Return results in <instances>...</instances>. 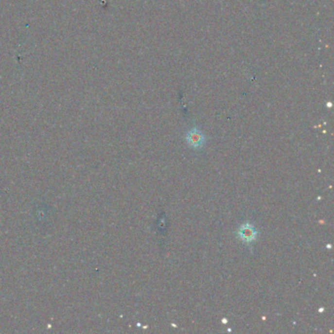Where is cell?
I'll use <instances>...</instances> for the list:
<instances>
[{
	"label": "cell",
	"mask_w": 334,
	"mask_h": 334,
	"mask_svg": "<svg viewBox=\"0 0 334 334\" xmlns=\"http://www.w3.org/2000/svg\"><path fill=\"white\" fill-rule=\"evenodd\" d=\"M187 144L195 149L201 148L204 143H205V138L203 136V133L197 128H192L186 133L185 137Z\"/></svg>",
	"instance_id": "obj_1"
},
{
	"label": "cell",
	"mask_w": 334,
	"mask_h": 334,
	"mask_svg": "<svg viewBox=\"0 0 334 334\" xmlns=\"http://www.w3.org/2000/svg\"><path fill=\"white\" fill-rule=\"evenodd\" d=\"M237 236L238 238L243 241L244 243H247V244H250L252 242H254L257 238V235H258V232L256 230V229L249 225V224H245V225H242L238 230H237Z\"/></svg>",
	"instance_id": "obj_2"
}]
</instances>
